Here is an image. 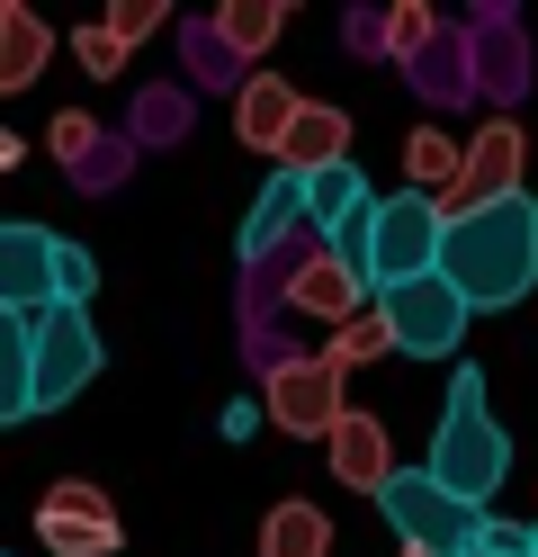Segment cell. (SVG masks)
<instances>
[{
  "label": "cell",
  "mask_w": 538,
  "mask_h": 557,
  "mask_svg": "<svg viewBox=\"0 0 538 557\" xmlns=\"http://www.w3.org/2000/svg\"><path fill=\"white\" fill-rule=\"evenodd\" d=\"M440 278L476 306V315H502L538 288V198H493V207H466L449 216V252H440Z\"/></svg>",
  "instance_id": "cell-1"
},
{
  "label": "cell",
  "mask_w": 538,
  "mask_h": 557,
  "mask_svg": "<svg viewBox=\"0 0 538 557\" xmlns=\"http://www.w3.org/2000/svg\"><path fill=\"white\" fill-rule=\"evenodd\" d=\"M422 468L440 476L458 504H476V512L502 495V476H512V432H502L493 405H485V369L458 360L449 405H440V432H430V459H422Z\"/></svg>",
  "instance_id": "cell-2"
},
{
  "label": "cell",
  "mask_w": 538,
  "mask_h": 557,
  "mask_svg": "<svg viewBox=\"0 0 538 557\" xmlns=\"http://www.w3.org/2000/svg\"><path fill=\"white\" fill-rule=\"evenodd\" d=\"M377 512H386V531L404 540L413 557H466V548L485 540V521H493L476 504H458L430 468H395V485L377 495Z\"/></svg>",
  "instance_id": "cell-3"
},
{
  "label": "cell",
  "mask_w": 538,
  "mask_h": 557,
  "mask_svg": "<svg viewBox=\"0 0 538 557\" xmlns=\"http://www.w3.org/2000/svg\"><path fill=\"white\" fill-rule=\"evenodd\" d=\"M99 369H108V351H99V333H90V306H54V315H36V342H27V405H18V423H36V413L72 405Z\"/></svg>",
  "instance_id": "cell-4"
},
{
  "label": "cell",
  "mask_w": 538,
  "mask_h": 557,
  "mask_svg": "<svg viewBox=\"0 0 538 557\" xmlns=\"http://www.w3.org/2000/svg\"><path fill=\"white\" fill-rule=\"evenodd\" d=\"M449 252V207L440 198H422V189H395L377 207V261H368V288L395 297V288H413V278H430Z\"/></svg>",
  "instance_id": "cell-5"
},
{
  "label": "cell",
  "mask_w": 538,
  "mask_h": 557,
  "mask_svg": "<svg viewBox=\"0 0 538 557\" xmlns=\"http://www.w3.org/2000/svg\"><path fill=\"white\" fill-rule=\"evenodd\" d=\"M377 306H386L395 342H404V360H458L466 324H476V306H466L440 270H430V278H413V288H395V297H377Z\"/></svg>",
  "instance_id": "cell-6"
},
{
  "label": "cell",
  "mask_w": 538,
  "mask_h": 557,
  "mask_svg": "<svg viewBox=\"0 0 538 557\" xmlns=\"http://www.w3.org/2000/svg\"><path fill=\"white\" fill-rule=\"evenodd\" d=\"M63 306V234L46 225H0V315H54Z\"/></svg>",
  "instance_id": "cell-7"
},
{
  "label": "cell",
  "mask_w": 538,
  "mask_h": 557,
  "mask_svg": "<svg viewBox=\"0 0 538 557\" xmlns=\"http://www.w3.org/2000/svg\"><path fill=\"white\" fill-rule=\"evenodd\" d=\"M261 405H270V423H278V432H297V441H333V432H341V413H350L333 360H278Z\"/></svg>",
  "instance_id": "cell-8"
},
{
  "label": "cell",
  "mask_w": 538,
  "mask_h": 557,
  "mask_svg": "<svg viewBox=\"0 0 538 557\" xmlns=\"http://www.w3.org/2000/svg\"><path fill=\"white\" fill-rule=\"evenodd\" d=\"M36 540H46L54 557H117V548H126L117 504H108L99 485H82V476H63L54 495L36 504Z\"/></svg>",
  "instance_id": "cell-9"
},
{
  "label": "cell",
  "mask_w": 538,
  "mask_h": 557,
  "mask_svg": "<svg viewBox=\"0 0 538 557\" xmlns=\"http://www.w3.org/2000/svg\"><path fill=\"white\" fill-rule=\"evenodd\" d=\"M521 171H529V135L512 117H485L476 145H466V181L449 198V216H466V207H493V198H521Z\"/></svg>",
  "instance_id": "cell-10"
},
{
  "label": "cell",
  "mask_w": 538,
  "mask_h": 557,
  "mask_svg": "<svg viewBox=\"0 0 538 557\" xmlns=\"http://www.w3.org/2000/svg\"><path fill=\"white\" fill-rule=\"evenodd\" d=\"M287 306H297V315H314V324H359V315H368V278H359L350 261H333V252H323V243H314V252L297 261V270H287Z\"/></svg>",
  "instance_id": "cell-11"
},
{
  "label": "cell",
  "mask_w": 538,
  "mask_h": 557,
  "mask_svg": "<svg viewBox=\"0 0 538 557\" xmlns=\"http://www.w3.org/2000/svg\"><path fill=\"white\" fill-rule=\"evenodd\" d=\"M297 117H305V90H287L278 73H251L242 90H234V135L251 153H278L287 162V135H297Z\"/></svg>",
  "instance_id": "cell-12"
},
{
  "label": "cell",
  "mask_w": 538,
  "mask_h": 557,
  "mask_svg": "<svg viewBox=\"0 0 538 557\" xmlns=\"http://www.w3.org/2000/svg\"><path fill=\"white\" fill-rule=\"evenodd\" d=\"M323 449H333V476L350 485V495H386V485H395V441H386V423H377V413H341V432L333 441H323Z\"/></svg>",
  "instance_id": "cell-13"
},
{
  "label": "cell",
  "mask_w": 538,
  "mask_h": 557,
  "mask_svg": "<svg viewBox=\"0 0 538 557\" xmlns=\"http://www.w3.org/2000/svg\"><path fill=\"white\" fill-rule=\"evenodd\" d=\"M297 225H314V216H305V181H297V171H270L261 198H251V216H242V234H234V252H242V261H270Z\"/></svg>",
  "instance_id": "cell-14"
},
{
  "label": "cell",
  "mask_w": 538,
  "mask_h": 557,
  "mask_svg": "<svg viewBox=\"0 0 538 557\" xmlns=\"http://www.w3.org/2000/svg\"><path fill=\"white\" fill-rule=\"evenodd\" d=\"M333 162H350V109H333V99H305V117H297V135H287V162H278V171L314 181V171H333Z\"/></svg>",
  "instance_id": "cell-15"
},
{
  "label": "cell",
  "mask_w": 538,
  "mask_h": 557,
  "mask_svg": "<svg viewBox=\"0 0 538 557\" xmlns=\"http://www.w3.org/2000/svg\"><path fill=\"white\" fill-rule=\"evenodd\" d=\"M46 54H54V37H46V18L36 10H0V90H27L36 73H46Z\"/></svg>",
  "instance_id": "cell-16"
},
{
  "label": "cell",
  "mask_w": 538,
  "mask_h": 557,
  "mask_svg": "<svg viewBox=\"0 0 538 557\" xmlns=\"http://www.w3.org/2000/svg\"><path fill=\"white\" fill-rule=\"evenodd\" d=\"M333 548V521H323V504H270L261 512V557H323Z\"/></svg>",
  "instance_id": "cell-17"
},
{
  "label": "cell",
  "mask_w": 538,
  "mask_h": 557,
  "mask_svg": "<svg viewBox=\"0 0 538 557\" xmlns=\"http://www.w3.org/2000/svg\"><path fill=\"white\" fill-rule=\"evenodd\" d=\"M404 181H413L422 198H440V207H449V198H458V181H466V153L449 145L440 126H422L413 145H404Z\"/></svg>",
  "instance_id": "cell-18"
},
{
  "label": "cell",
  "mask_w": 538,
  "mask_h": 557,
  "mask_svg": "<svg viewBox=\"0 0 538 557\" xmlns=\"http://www.w3.org/2000/svg\"><path fill=\"white\" fill-rule=\"evenodd\" d=\"M359 207H368V181H359V162H333V171H314V181H305V216H314V234H341Z\"/></svg>",
  "instance_id": "cell-19"
},
{
  "label": "cell",
  "mask_w": 538,
  "mask_h": 557,
  "mask_svg": "<svg viewBox=\"0 0 538 557\" xmlns=\"http://www.w3.org/2000/svg\"><path fill=\"white\" fill-rule=\"evenodd\" d=\"M215 37H225V54H270L278 37H287V10L278 0H234V10H215Z\"/></svg>",
  "instance_id": "cell-20"
},
{
  "label": "cell",
  "mask_w": 538,
  "mask_h": 557,
  "mask_svg": "<svg viewBox=\"0 0 538 557\" xmlns=\"http://www.w3.org/2000/svg\"><path fill=\"white\" fill-rule=\"evenodd\" d=\"M395 351H404V342H395L386 306H368V315H359V324H341L333 342H323V360H333L341 377H350V369H368V360H395Z\"/></svg>",
  "instance_id": "cell-21"
},
{
  "label": "cell",
  "mask_w": 538,
  "mask_h": 557,
  "mask_svg": "<svg viewBox=\"0 0 538 557\" xmlns=\"http://www.w3.org/2000/svg\"><path fill=\"white\" fill-rule=\"evenodd\" d=\"M72 54H82V73H99V82H117V73H126V37H117L108 18L72 27Z\"/></svg>",
  "instance_id": "cell-22"
},
{
  "label": "cell",
  "mask_w": 538,
  "mask_h": 557,
  "mask_svg": "<svg viewBox=\"0 0 538 557\" xmlns=\"http://www.w3.org/2000/svg\"><path fill=\"white\" fill-rule=\"evenodd\" d=\"M466 557H538V531H521V521H485V540Z\"/></svg>",
  "instance_id": "cell-23"
},
{
  "label": "cell",
  "mask_w": 538,
  "mask_h": 557,
  "mask_svg": "<svg viewBox=\"0 0 538 557\" xmlns=\"http://www.w3.org/2000/svg\"><path fill=\"white\" fill-rule=\"evenodd\" d=\"M171 10H162V0H117V10H108V27H117V37L126 46H143V37H153V27H162Z\"/></svg>",
  "instance_id": "cell-24"
},
{
  "label": "cell",
  "mask_w": 538,
  "mask_h": 557,
  "mask_svg": "<svg viewBox=\"0 0 538 557\" xmlns=\"http://www.w3.org/2000/svg\"><path fill=\"white\" fill-rule=\"evenodd\" d=\"M90 288H99V261L82 243H63V306H90Z\"/></svg>",
  "instance_id": "cell-25"
},
{
  "label": "cell",
  "mask_w": 538,
  "mask_h": 557,
  "mask_svg": "<svg viewBox=\"0 0 538 557\" xmlns=\"http://www.w3.org/2000/svg\"><path fill=\"white\" fill-rule=\"evenodd\" d=\"M46 145H54L63 162H72V153H90V117H82V109H63V117H54V135H46Z\"/></svg>",
  "instance_id": "cell-26"
},
{
  "label": "cell",
  "mask_w": 538,
  "mask_h": 557,
  "mask_svg": "<svg viewBox=\"0 0 538 557\" xmlns=\"http://www.w3.org/2000/svg\"><path fill=\"white\" fill-rule=\"evenodd\" d=\"M386 37H395V46H422V37H430V10H413V0H404V10L386 18Z\"/></svg>",
  "instance_id": "cell-27"
},
{
  "label": "cell",
  "mask_w": 538,
  "mask_h": 557,
  "mask_svg": "<svg viewBox=\"0 0 538 557\" xmlns=\"http://www.w3.org/2000/svg\"><path fill=\"white\" fill-rule=\"evenodd\" d=\"M261 423H270V405H234V413H225V432H234V441H251Z\"/></svg>",
  "instance_id": "cell-28"
},
{
  "label": "cell",
  "mask_w": 538,
  "mask_h": 557,
  "mask_svg": "<svg viewBox=\"0 0 538 557\" xmlns=\"http://www.w3.org/2000/svg\"><path fill=\"white\" fill-rule=\"evenodd\" d=\"M404 557H413V548H404Z\"/></svg>",
  "instance_id": "cell-29"
}]
</instances>
